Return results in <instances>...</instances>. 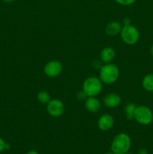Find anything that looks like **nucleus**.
<instances>
[{
	"label": "nucleus",
	"instance_id": "obj_1",
	"mask_svg": "<svg viewBox=\"0 0 153 154\" xmlns=\"http://www.w3.org/2000/svg\"><path fill=\"white\" fill-rule=\"evenodd\" d=\"M130 137L126 133H119L116 135L112 139L110 150L116 154H124L130 150Z\"/></svg>",
	"mask_w": 153,
	"mask_h": 154
},
{
	"label": "nucleus",
	"instance_id": "obj_2",
	"mask_svg": "<svg viewBox=\"0 0 153 154\" xmlns=\"http://www.w3.org/2000/svg\"><path fill=\"white\" fill-rule=\"evenodd\" d=\"M99 77L102 83L112 84L118 80L119 77V69L112 63H106L100 68Z\"/></svg>",
	"mask_w": 153,
	"mask_h": 154
},
{
	"label": "nucleus",
	"instance_id": "obj_3",
	"mask_svg": "<svg viewBox=\"0 0 153 154\" xmlns=\"http://www.w3.org/2000/svg\"><path fill=\"white\" fill-rule=\"evenodd\" d=\"M82 90L87 97H96L102 90V81L96 77H88L82 84Z\"/></svg>",
	"mask_w": 153,
	"mask_h": 154
},
{
	"label": "nucleus",
	"instance_id": "obj_4",
	"mask_svg": "<svg viewBox=\"0 0 153 154\" xmlns=\"http://www.w3.org/2000/svg\"><path fill=\"white\" fill-rule=\"evenodd\" d=\"M120 35L123 42L128 45H135L140 39L139 30L131 24L122 27Z\"/></svg>",
	"mask_w": 153,
	"mask_h": 154
},
{
	"label": "nucleus",
	"instance_id": "obj_5",
	"mask_svg": "<svg viewBox=\"0 0 153 154\" xmlns=\"http://www.w3.org/2000/svg\"><path fill=\"white\" fill-rule=\"evenodd\" d=\"M134 120L140 125H149L153 120V113L148 107L146 105H139L136 106L135 110Z\"/></svg>",
	"mask_w": 153,
	"mask_h": 154
},
{
	"label": "nucleus",
	"instance_id": "obj_6",
	"mask_svg": "<svg viewBox=\"0 0 153 154\" xmlns=\"http://www.w3.org/2000/svg\"><path fill=\"white\" fill-rule=\"evenodd\" d=\"M46 111L52 117H58L63 114L64 111V103L57 99H51L46 104Z\"/></svg>",
	"mask_w": 153,
	"mask_h": 154
},
{
	"label": "nucleus",
	"instance_id": "obj_7",
	"mask_svg": "<svg viewBox=\"0 0 153 154\" xmlns=\"http://www.w3.org/2000/svg\"><path fill=\"white\" fill-rule=\"evenodd\" d=\"M62 64L58 60H52L45 65L44 72L49 78H52L58 76L62 71Z\"/></svg>",
	"mask_w": 153,
	"mask_h": 154
},
{
	"label": "nucleus",
	"instance_id": "obj_8",
	"mask_svg": "<svg viewBox=\"0 0 153 154\" xmlns=\"http://www.w3.org/2000/svg\"><path fill=\"white\" fill-rule=\"evenodd\" d=\"M114 125V119L110 114H104L99 117L98 120V127L103 132L109 131Z\"/></svg>",
	"mask_w": 153,
	"mask_h": 154
},
{
	"label": "nucleus",
	"instance_id": "obj_9",
	"mask_svg": "<svg viewBox=\"0 0 153 154\" xmlns=\"http://www.w3.org/2000/svg\"><path fill=\"white\" fill-rule=\"evenodd\" d=\"M121 103V97L116 93H109L104 99V104L109 108H115Z\"/></svg>",
	"mask_w": 153,
	"mask_h": 154
},
{
	"label": "nucleus",
	"instance_id": "obj_10",
	"mask_svg": "<svg viewBox=\"0 0 153 154\" xmlns=\"http://www.w3.org/2000/svg\"><path fill=\"white\" fill-rule=\"evenodd\" d=\"M85 108L88 112L96 113L100 110V103L96 97H87L85 100Z\"/></svg>",
	"mask_w": 153,
	"mask_h": 154
},
{
	"label": "nucleus",
	"instance_id": "obj_11",
	"mask_svg": "<svg viewBox=\"0 0 153 154\" xmlns=\"http://www.w3.org/2000/svg\"><path fill=\"white\" fill-rule=\"evenodd\" d=\"M121 24L117 21H111V22L108 23L104 29L105 33L109 36L117 35L121 32Z\"/></svg>",
	"mask_w": 153,
	"mask_h": 154
},
{
	"label": "nucleus",
	"instance_id": "obj_12",
	"mask_svg": "<svg viewBox=\"0 0 153 154\" xmlns=\"http://www.w3.org/2000/svg\"><path fill=\"white\" fill-rule=\"evenodd\" d=\"M115 56L116 53L114 49L110 47H106L100 51V60L106 64V63H110L114 60Z\"/></svg>",
	"mask_w": 153,
	"mask_h": 154
},
{
	"label": "nucleus",
	"instance_id": "obj_13",
	"mask_svg": "<svg viewBox=\"0 0 153 154\" xmlns=\"http://www.w3.org/2000/svg\"><path fill=\"white\" fill-rule=\"evenodd\" d=\"M142 88L147 92H153V74L149 73L143 77L142 81Z\"/></svg>",
	"mask_w": 153,
	"mask_h": 154
},
{
	"label": "nucleus",
	"instance_id": "obj_14",
	"mask_svg": "<svg viewBox=\"0 0 153 154\" xmlns=\"http://www.w3.org/2000/svg\"><path fill=\"white\" fill-rule=\"evenodd\" d=\"M136 108V105L134 103L128 104L125 106V108H124V114H125L126 118L128 120H134Z\"/></svg>",
	"mask_w": 153,
	"mask_h": 154
},
{
	"label": "nucleus",
	"instance_id": "obj_15",
	"mask_svg": "<svg viewBox=\"0 0 153 154\" xmlns=\"http://www.w3.org/2000/svg\"><path fill=\"white\" fill-rule=\"evenodd\" d=\"M37 99L42 104H47L50 99V95L46 91H40L38 93Z\"/></svg>",
	"mask_w": 153,
	"mask_h": 154
},
{
	"label": "nucleus",
	"instance_id": "obj_16",
	"mask_svg": "<svg viewBox=\"0 0 153 154\" xmlns=\"http://www.w3.org/2000/svg\"><path fill=\"white\" fill-rule=\"evenodd\" d=\"M118 4L121 5L128 6L130 5H133L136 0H115Z\"/></svg>",
	"mask_w": 153,
	"mask_h": 154
},
{
	"label": "nucleus",
	"instance_id": "obj_17",
	"mask_svg": "<svg viewBox=\"0 0 153 154\" xmlns=\"http://www.w3.org/2000/svg\"><path fill=\"white\" fill-rule=\"evenodd\" d=\"M76 98H77L78 100L82 101L86 100V99H87V96L86 95V93H84L83 90H82V91H79L76 93Z\"/></svg>",
	"mask_w": 153,
	"mask_h": 154
},
{
	"label": "nucleus",
	"instance_id": "obj_18",
	"mask_svg": "<svg viewBox=\"0 0 153 154\" xmlns=\"http://www.w3.org/2000/svg\"><path fill=\"white\" fill-rule=\"evenodd\" d=\"M6 146H7V143L4 142V140L0 137V153L6 150Z\"/></svg>",
	"mask_w": 153,
	"mask_h": 154
},
{
	"label": "nucleus",
	"instance_id": "obj_19",
	"mask_svg": "<svg viewBox=\"0 0 153 154\" xmlns=\"http://www.w3.org/2000/svg\"><path fill=\"white\" fill-rule=\"evenodd\" d=\"M138 154H148V152L146 149L141 148L140 149L139 151H138Z\"/></svg>",
	"mask_w": 153,
	"mask_h": 154
},
{
	"label": "nucleus",
	"instance_id": "obj_20",
	"mask_svg": "<svg viewBox=\"0 0 153 154\" xmlns=\"http://www.w3.org/2000/svg\"><path fill=\"white\" fill-rule=\"evenodd\" d=\"M123 23H124V26H128L130 24V20L129 18H124L123 19Z\"/></svg>",
	"mask_w": 153,
	"mask_h": 154
},
{
	"label": "nucleus",
	"instance_id": "obj_21",
	"mask_svg": "<svg viewBox=\"0 0 153 154\" xmlns=\"http://www.w3.org/2000/svg\"><path fill=\"white\" fill-rule=\"evenodd\" d=\"M26 154H39L38 152L34 150H28Z\"/></svg>",
	"mask_w": 153,
	"mask_h": 154
},
{
	"label": "nucleus",
	"instance_id": "obj_22",
	"mask_svg": "<svg viewBox=\"0 0 153 154\" xmlns=\"http://www.w3.org/2000/svg\"><path fill=\"white\" fill-rule=\"evenodd\" d=\"M150 53H151L152 57H153V44H152V45L151 48H150Z\"/></svg>",
	"mask_w": 153,
	"mask_h": 154
},
{
	"label": "nucleus",
	"instance_id": "obj_23",
	"mask_svg": "<svg viewBox=\"0 0 153 154\" xmlns=\"http://www.w3.org/2000/svg\"><path fill=\"white\" fill-rule=\"evenodd\" d=\"M4 2H12L15 1V0H3Z\"/></svg>",
	"mask_w": 153,
	"mask_h": 154
},
{
	"label": "nucleus",
	"instance_id": "obj_24",
	"mask_svg": "<svg viewBox=\"0 0 153 154\" xmlns=\"http://www.w3.org/2000/svg\"><path fill=\"white\" fill-rule=\"evenodd\" d=\"M104 154H116V153H114L113 152H109V153H104Z\"/></svg>",
	"mask_w": 153,
	"mask_h": 154
},
{
	"label": "nucleus",
	"instance_id": "obj_25",
	"mask_svg": "<svg viewBox=\"0 0 153 154\" xmlns=\"http://www.w3.org/2000/svg\"><path fill=\"white\" fill-rule=\"evenodd\" d=\"M124 154H133V153H130V152H127V153H124Z\"/></svg>",
	"mask_w": 153,
	"mask_h": 154
}]
</instances>
